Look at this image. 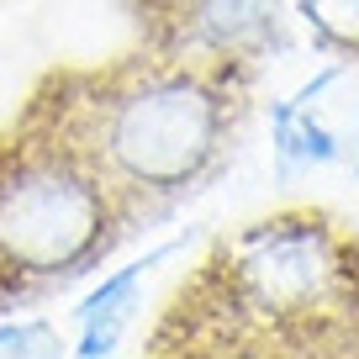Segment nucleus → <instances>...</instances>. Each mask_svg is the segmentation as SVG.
<instances>
[{
	"label": "nucleus",
	"mask_w": 359,
	"mask_h": 359,
	"mask_svg": "<svg viewBox=\"0 0 359 359\" xmlns=\"http://www.w3.org/2000/svg\"><path fill=\"white\" fill-rule=\"evenodd\" d=\"M206 312H212V306H206ZM154 359H269V354H259V348L243 344L238 333L222 338L217 312L201 317V306L180 291L175 312H169L164 333H158V344H154Z\"/></svg>",
	"instance_id": "5"
},
{
	"label": "nucleus",
	"mask_w": 359,
	"mask_h": 359,
	"mask_svg": "<svg viewBox=\"0 0 359 359\" xmlns=\"http://www.w3.org/2000/svg\"><path fill=\"white\" fill-rule=\"evenodd\" d=\"M354 169H359V164H354Z\"/></svg>",
	"instance_id": "8"
},
{
	"label": "nucleus",
	"mask_w": 359,
	"mask_h": 359,
	"mask_svg": "<svg viewBox=\"0 0 359 359\" xmlns=\"http://www.w3.org/2000/svg\"><path fill=\"white\" fill-rule=\"evenodd\" d=\"M169 259V243L154 248L148 259H137V264L116 269V275H106L101 285L90 296H79L74 306V359H111L116 344H122V333L133 327V312H137V285H143V275L154 264H164Z\"/></svg>",
	"instance_id": "4"
},
{
	"label": "nucleus",
	"mask_w": 359,
	"mask_h": 359,
	"mask_svg": "<svg viewBox=\"0 0 359 359\" xmlns=\"http://www.w3.org/2000/svg\"><path fill=\"white\" fill-rule=\"evenodd\" d=\"M0 359H74V348L48 317H11L0 323Z\"/></svg>",
	"instance_id": "6"
},
{
	"label": "nucleus",
	"mask_w": 359,
	"mask_h": 359,
	"mask_svg": "<svg viewBox=\"0 0 359 359\" xmlns=\"http://www.w3.org/2000/svg\"><path fill=\"white\" fill-rule=\"evenodd\" d=\"M248 79L137 48L95 69H53L22 127L53 137L106 185L127 227L175 212L227 164Z\"/></svg>",
	"instance_id": "1"
},
{
	"label": "nucleus",
	"mask_w": 359,
	"mask_h": 359,
	"mask_svg": "<svg viewBox=\"0 0 359 359\" xmlns=\"http://www.w3.org/2000/svg\"><path fill=\"white\" fill-rule=\"evenodd\" d=\"M127 233L106 185L69 148L22 122L0 137V306L90 275Z\"/></svg>",
	"instance_id": "2"
},
{
	"label": "nucleus",
	"mask_w": 359,
	"mask_h": 359,
	"mask_svg": "<svg viewBox=\"0 0 359 359\" xmlns=\"http://www.w3.org/2000/svg\"><path fill=\"white\" fill-rule=\"evenodd\" d=\"M306 16L333 43H359V0H306Z\"/></svg>",
	"instance_id": "7"
},
{
	"label": "nucleus",
	"mask_w": 359,
	"mask_h": 359,
	"mask_svg": "<svg viewBox=\"0 0 359 359\" xmlns=\"http://www.w3.org/2000/svg\"><path fill=\"white\" fill-rule=\"evenodd\" d=\"M359 248L317 212H285L243 227L212 254V275L243 312L269 323H312L354 291Z\"/></svg>",
	"instance_id": "3"
}]
</instances>
